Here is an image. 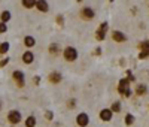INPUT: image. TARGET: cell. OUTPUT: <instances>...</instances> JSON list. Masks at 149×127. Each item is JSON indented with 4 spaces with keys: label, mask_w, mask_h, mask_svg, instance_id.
<instances>
[{
    "label": "cell",
    "mask_w": 149,
    "mask_h": 127,
    "mask_svg": "<svg viewBox=\"0 0 149 127\" xmlns=\"http://www.w3.org/2000/svg\"><path fill=\"white\" fill-rule=\"evenodd\" d=\"M104 36H106V33H103V32H100V30H97L95 37H97L98 41H103V39H104Z\"/></svg>",
    "instance_id": "cell-22"
},
{
    "label": "cell",
    "mask_w": 149,
    "mask_h": 127,
    "mask_svg": "<svg viewBox=\"0 0 149 127\" xmlns=\"http://www.w3.org/2000/svg\"><path fill=\"white\" fill-rule=\"evenodd\" d=\"M12 78H14V81L17 82V85L19 88H22L24 85H26V78H24V72L22 70H14V73H12Z\"/></svg>",
    "instance_id": "cell-3"
},
{
    "label": "cell",
    "mask_w": 149,
    "mask_h": 127,
    "mask_svg": "<svg viewBox=\"0 0 149 127\" xmlns=\"http://www.w3.org/2000/svg\"><path fill=\"white\" fill-rule=\"evenodd\" d=\"M98 30L103 32V33H106V32H107V22H102L100 27H98Z\"/></svg>",
    "instance_id": "cell-24"
},
{
    "label": "cell",
    "mask_w": 149,
    "mask_h": 127,
    "mask_svg": "<svg viewBox=\"0 0 149 127\" xmlns=\"http://www.w3.org/2000/svg\"><path fill=\"white\" fill-rule=\"evenodd\" d=\"M22 61L26 63V65H31V63L34 61V54L31 53V51H26V53L22 54Z\"/></svg>",
    "instance_id": "cell-11"
},
{
    "label": "cell",
    "mask_w": 149,
    "mask_h": 127,
    "mask_svg": "<svg viewBox=\"0 0 149 127\" xmlns=\"http://www.w3.org/2000/svg\"><path fill=\"white\" fill-rule=\"evenodd\" d=\"M78 2H82V0H78Z\"/></svg>",
    "instance_id": "cell-33"
},
{
    "label": "cell",
    "mask_w": 149,
    "mask_h": 127,
    "mask_svg": "<svg viewBox=\"0 0 149 127\" xmlns=\"http://www.w3.org/2000/svg\"><path fill=\"white\" fill-rule=\"evenodd\" d=\"M148 91V88L145 84H137V87H136V94L137 96H145Z\"/></svg>",
    "instance_id": "cell-13"
},
{
    "label": "cell",
    "mask_w": 149,
    "mask_h": 127,
    "mask_svg": "<svg viewBox=\"0 0 149 127\" xmlns=\"http://www.w3.org/2000/svg\"><path fill=\"white\" fill-rule=\"evenodd\" d=\"M34 44H36V41H34L33 36H26V39H24V45H26L27 48H33Z\"/></svg>",
    "instance_id": "cell-14"
},
{
    "label": "cell",
    "mask_w": 149,
    "mask_h": 127,
    "mask_svg": "<svg viewBox=\"0 0 149 127\" xmlns=\"http://www.w3.org/2000/svg\"><path fill=\"white\" fill-rule=\"evenodd\" d=\"M57 21H58V24H63V17L58 15V17H57Z\"/></svg>",
    "instance_id": "cell-29"
},
{
    "label": "cell",
    "mask_w": 149,
    "mask_h": 127,
    "mask_svg": "<svg viewBox=\"0 0 149 127\" xmlns=\"http://www.w3.org/2000/svg\"><path fill=\"white\" fill-rule=\"evenodd\" d=\"M118 93L121 96H124V97H130L131 90H130V81L127 78L119 81V84H118Z\"/></svg>",
    "instance_id": "cell-1"
},
{
    "label": "cell",
    "mask_w": 149,
    "mask_h": 127,
    "mask_svg": "<svg viewBox=\"0 0 149 127\" xmlns=\"http://www.w3.org/2000/svg\"><path fill=\"white\" fill-rule=\"evenodd\" d=\"M109 2H113V0H109Z\"/></svg>",
    "instance_id": "cell-32"
},
{
    "label": "cell",
    "mask_w": 149,
    "mask_h": 127,
    "mask_svg": "<svg viewBox=\"0 0 149 127\" xmlns=\"http://www.w3.org/2000/svg\"><path fill=\"white\" fill-rule=\"evenodd\" d=\"M94 54H97V55H98V54H102V49H100V48L95 49V53H94Z\"/></svg>",
    "instance_id": "cell-30"
},
{
    "label": "cell",
    "mask_w": 149,
    "mask_h": 127,
    "mask_svg": "<svg viewBox=\"0 0 149 127\" xmlns=\"http://www.w3.org/2000/svg\"><path fill=\"white\" fill-rule=\"evenodd\" d=\"M8 63H9V58L6 57L5 60H2V61H0V67H5V66L8 65Z\"/></svg>",
    "instance_id": "cell-26"
},
{
    "label": "cell",
    "mask_w": 149,
    "mask_h": 127,
    "mask_svg": "<svg viewBox=\"0 0 149 127\" xmlns=\"http://www.w3.org/2000/svg\"><path fill=\"white\" fill-rule=\"evenodd\" d=\"M63 54H64V58L67 61H74L78 58V51H76V48H73V46H67Z\"/></svg>",
    "instance_id": "cell-4"
},
{
    "label": "cell",
    "mask_w": 149,
    "mask_h": 127,
    "mask_svg": "<svg viewBox=\"0 0 149 127\" xmlns=\"http://www.w3.org/2000/svg\"><path fill=\"white\" fill-rule=\"evenodd\" d=\"M0 20H2V22L6 24V22L10 20V12H9V11H3L2 15H0Z\"/></svg>",
    "instance_id": "cell-16"
},
{
    "label": "cell",
    "mask_w": 149,
    "mask_h": 127,
    "mask_svg": "<svg viewBox=\"0 0 149 127\" xmlns=\"http://www.w3.org/2000/svg\"><path fill=\"white\" fill-rule=\"evenodd\" d=\"M61 79H63V76H61L60 72H52L51 75H49V82L51 84H60Z\"/></svg>",
    "instance_id": "cell-10"
},
{
    "label": "cell",
    "mask_w": 149,
    "mask_h": 127,
    "mask_svg": "<svg viewBox=\"0 0 149 127\" xmlns=\"http://www.w3.org/2000/svg\"><path fill=\"white\" fill-rule=\"evenodd\" d=\"M74 105H76V100H74V99L69 100V108H70V109H73V108H74Z\"/></svg>",
    "instance_id": "cell-27"
},
{
    "label": "cell",
    "mask_w": 149,
    "mask_h": 127,
    "mask_svg": "<svg viewBox=\"0 0 149 127\" xmlns=\"http://www.w3.org/2000/svg\"><path fill=\"white\" fill-rule=\"evenodd\" d=\"M112 39H113L115 42H125L127 41V36H125V33H122V32H119V30H113L112 32Z\"/></svg>",
    "instance_id": "cell-8"
},
{
    "label": "cell",
    "mask_w": 149,
    "mask_h": 127,
    "mask_svg": "<svg viewBox=\"0 0 149 127\" xmlns=\"http://www.w3.org/2000/svg\"><path fill=\"white\" fill-rule=\"evenodd\" d=\"M36 8L40 12H48L49 11V5L46 0H36Z\"/></svg>",
    "instance_id": "cell-9"
},
{
    "label": "cell",
    "mask_w": 149,
    "mask_h": 127,
    "mask_svg": "<svg viewBox=\"0 0 149 127\" xmlns=\"http://www.w3.org/2000/svg\"><path fill=\"white\" fill-rule=\"evenodd\" d=\"M39 82H40V78H39V76H34V84L39 85Z\"/></svg>",
    "instance_id": "cell-28"
},
{
    "label": "cell",
    "mask_w": 149,
    "mask_h": 127,
    "mask_svg": "<svg viewBox=\"0 0 149 127\" xmlns=\"http://www.w3.org/2000/svg\"><path fill=\"white\" fill-rule=\"evenodd\" d=\"M52 118H54V114H52L51 111H48V112H46V120H48V121H51Z\"/></svg>",
    "instance_id": "cell-25"
},
{
    "label": "cell",
    "mask_w": 149,
    "mask_h": 127,
    "mask_svg": "<svg viewBox=\"0 0 149 127\" xmlns=\"http://www.w3.org/2000/svg\"><path fill=\"white\" fill-rule=\"evenodd\" d=\"M81 17L84 18V20H93L94 17H95V12H94V9L93 8H90V6H86V8H84L82 11H81Z\"/></svg>",
    "instance_id": "cell-5"
},
{
    "label": "cell",
    "mask_w": 149,
    "mask_h": 127,
    "mask_svg": "<svg viewBox=\"0 0 149 127\" xmlns=\"http://www.w3.org/2000/svg\"><path fill=\"white\" fill-rule=\"evenodd\" d=\"M134 123V117L131 115V114H127V115H125V124L127 126H131Z\"/></svg>",
    "instance_id": "cell-21"
},
{
    "label": "cell",
    "mask_w": 149,
    "mask_h": 127,
    "mask_svg": "<svg viewBox=\"0 0 149 127\" xmlns=\"http://www.w3.org/2000/svg\"><path fill=\"white\" fill-rule=\"evenodd\" d=\"M21 3L26 9H31L36 6V0H21Z\"/></svg>",
    "instance_id": "cell-15"
},
{
    "label": "cell",
    "mask_w": 149,
    "mask_h": 127,
    "mask_svg": "<svg viewBox=\"0 0 149 127\" xmlns=\"http://www.w3.org/2000/svg\"><path fill=\"white\" fill-rule=\"evenodd\" d=\"M76 123H78L79 127H86L90 124V117L86 115L85 112H82V114H79V115L76 117Z\"/></svg>",
    "instance_id": "cell-6"
},
{
    "label": "cell",
    "mask_w": 149,
    "mask_h": 127,
    "mask_svg": "<svg viewBox=\"0 0 149 127\" xmlns=\"http://www.w3.org/2000/svg\"><path fill=\"white\" fill-rule=\"evenodd\" d=\"M100 118H102L103 121H110V120H112V111H110V109H102Z\"/></svg>",
    "instance_id": "cell-12"
},
{
    "label": "cell",
    "mask_w": 149,
    "mask_h": 127,
    "mask_svg": "<svg viewBox=\"0 0 149 127\" xmlns=\"http://www.w3.org/2000/svg\"><path fill=\"white\" fill-rule=\"evenodd\" d=\"M110 111H112V112H119V111H121V103H119V102H115V103H112Z\"/></svg>",
    "instance_id": "cell-20"
},
{
    "label": "cell",
    "mask_w": 149,
    "mask_h": 127,
    "mask_svg": "<svg viewBox=\"0 0 149 127\" xmlns=\"http://www.w3.org/2000/svg\"><path fill=\"white\" fill-rule=\"evenodd\" d=\"M0 109H2V102H0Z\"/></svg>",
    "instance_id": "cell-31"
},
{
    "label": "cell",
    "mask_w": 149,
    "mask_h": 127,
    "mask_svg": "<svg viewBox=\"0 0 149 127\" xmlns=\"http://www.w3.org/2000/svg\"><path fill=\"white\" fill-rule=\"evenodd\" d=\"M58 45L57 44H51V45H49V53H51V54H54V55H57L58 54Z\"/></svg>",
    "instance_id": "cell-19"
},
{
    "label": "cell",
    "mask_w": 149,
    "mask_h": 127,
    "mask_svg": "<svg viewBox=\"0 0 149 127\" xmlns=\"http://www.w3.org/2000/svg\"><path fill=\"white\" fill-rule=\"evenodd\" d=\"M36 126V118L33 115H30L27 120H26V127H34Z\"/></svg>",
    "instance_id": "cell-18"
},
{
    "label": "cell",
    "mask_w": 149,
    "mask_h": 127,
    "mask_svg": "<svg viewBox=\"0 0 149 127\" xmlns=\"http://www.w3.org/2000/svg\"><path fill=\"white\" fill-rule=\"evenodd\" d=\"M6 32H8V25H6L5 22L0 21V34H2V33H6Z\"/></svg>",
    "instance_id": "cell-23"
},
{
    "label": "cell",
    "mask_w": 149,
    "mask_h": 127,
    "mask_svg": "<svg viewBox=\"0 0 149 127\" xmlns=\"http://www.w3.org/2000/svg\"><path fill=\"white\" fill-rule=\"evenodd\" d=\"M139 48L142 49V53L139 54V58H146V57H149V41H143V42L139 45Z\"/></svg>",
    "instance_id": "cell-7"
},
{
    "label": "cell",
    "mask_w": 149,
    "mask_h": 127,
    "mask_svg": "<svg viewBox=\"0 0 149 127\" xmlns=\"http://www.w3.org/2000/svg\"><path fill=\"white\" fill-rule=\"evenodd\" d=\"M21 120H22V115H21V112H19V111H17V109L9 111V114H8V121H9L12 126L19 124Z\"/></svg>",
    "instance_id": "cell-2"
},
{
    "label": "cell",
    "mask_w": 149,
    "mask_h": 127,
    "mask_svg": "<svg viewBox=\"0 0 149 127\" xmlns=\"http://www.w3.org/2000/svg\"><path fill=\"white\" fill-rule=\"evenodd\" d=\"M9 51V42H2L0 44V54H6Z\"/></svg>",
    "instance_id": "cell-17"
}]
</instances>
